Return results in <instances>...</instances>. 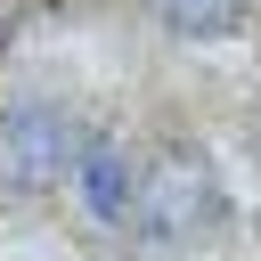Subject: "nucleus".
<instances>
[{"label":"nucleus","mask_w":261,"mask_h":261,"mask_svg":"<svg viewBox=\"0 0 261 261\" xmlns=\"http://www.w3.org/2000/svg\"><path fill=\"white\" fill-rule=\"evenodd\" d=\"M212 220H220L212 163H204V155H188V147H163V155L139 171V196H130V228H139V245L179 253V245H196Z\"/></svg>","instance_id":"f257e3e1"},{"label":"nucleus","mask_w":261,"mask_h":261,"mask_svg":"<svg viewBox=\"0 0 261 261\" xmlns=\"http://www.w3.org/2000/svg\"><path fill=\"white\" fill-rule=\"evenodd\" d=\"M73 155H82V122L49 98H16L0 106V179L41 196L57 179H73Z\"/></svg>","instance_id":"f03ea898"},{"label":"nucleus","mask_w":261,"mask_h":261,"mask_svg":"<svg viewBox=\"0 0 261 261\" xmlns=\"http://www.w3.org/2000/svg\"><path fill=\"white\" fill-rule=\"evenodd\" d=\"M73 196L90 220H130V196H139V171H130V147L114 130H82V155H73Z\"/></svg>","instance_id":"7ed1b4c3"},{"label":"nucleus","mask_w":261,"mask_h":261,"mask_svg":"<svg viewBox=\"0 0 261 261\" xmlns=\"http://www.w3.org/2000/svg\"><path fill=\"white\" fill-rule=\"evenodd\" d=\"M245 8H253V0H155V16H163L171 33H188V41H220V33H237Z\"/></svg>","instance_id":"20e7f679"},{"label":"nucleus","mask_w":261,"mask_h":261,"mask_svg":"<svg viewBox=\"0 0 261 261\" xmlns=\"http://www.w3.org/2000/svg\"><path fill=\"white\" fill-rule=\"evenodd\" d=\"M253 155H261V114H253Z\"/></svg>","instance_id":"39448f33"}]
</instances>
